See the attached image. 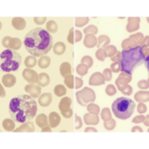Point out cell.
<instances>
[{
  "label": "cell",
  "instance_id": "8",
  "mask_svg": "<svg viewBox=\"0 0 149 149\" xmlns=\"http://www.w3.org/2000/svg\"><path fill=\"white\" fill-rule=\"evenodd\" d=\"M2 45L6 48H11L14 50H18L21 47V41L17 38L5 37L2 40Z\"/></svg>",
  "mask_w": 149,
  "mask_h": 149
},
{
  "label": "cell",
  "instance_id": "33",
  "mask_svg": "<svg viewBox=\"0 0 149 149\" xmlns=\"http://www.w3.org/2000/svg\"><path fill=\"white\" fill-rule=\"evenodd\" d=\"M58 30V25L55 21H49L47 23V31L49 33H56Z\"/></svg>",
  "mask_w": 149,
  "mask_h": 149
},
{
  "label": "cell",
  "instance_id": "24",
  "mask_svg": "<svg viewBox=\"0 0 149 149\" xmlns=\"http://www.w3.org/2000/svg\"><path fill=\"white\" fill-rule=\"evenodd\" d=\"M110 42L109 38L105 35H102L100 37H98V40L97 42V46L98 48H102V47H107L109 45V43Z\"/></svg>",
  "mask_w": 149,
  "mask_h": 149
},
{
  "label": "cell",
  "instance_id": "47",
  "mask_svg": "<svg viewBox=\"0 0 149 149\" xmlns=\"http://www.w3.org/2000/svg\"><path fill=\"white\" fill-rule=\"evenodd\" d=\"M103 74H104V79L107 81H110L111 80V71H110L109 69H105L104 71H103Z\"/></svg>",
  "mask_w": 149,
  "mask_h": 149
},
{
  "label": "cell",
  "instance_id": "27",
  "mask_svg": "<svg viewBox=\"0 0 149 149\" xmlns=\"http://www.w3.org/2000/svg\"><path fill=\"white\" fill-rule=\"evenodd\" d=\"M54 92L57 97H63V95H66L67 90L63 85H57L54 88Z\"/></svg>",
  "mask_w": 149,
  "mask_h": 149
},
{
  "label": "cell",
  "instance_id": "37",
  "mask_svg": "<svg viewBox=\"0 0 149 149\" xmlns=\"http://www.w3.org/2000/svg\"><path fill=\"white\" fill-rule=\"evenodd\" d=\"M102 117L104 121H107L111 119V114H110V110L109 109H103L102 111Z\"/></svg>",
  "mask_w": 149,
  "mask_h": 149
},
{
  "label": "cell",
  "instance_id": "62",
  "mask_svg": "<svg viewBox=\"0 0 149 149\" xmlns=\"http://www.w3.org/2000/svg\"><path fill=\"white\" fill-rule=\"evenodd\" d=\"M144 124H145V125H146V126H148V116H147V117H146V121H145V122H144Z\"/></svg>",
  "mask_w": 149,
  "mask_h": 149
},
{
  "label": "cell",
  "instance_id": "30",
  "mask_svg": "<svg viewBox=\"0 0 149 149\" xmlns=\"http://www.w3.org/2000/svg\"><path fill=\"white\" fill-rule=\"evenodd\" d=\"M25 66L27 67V68H32V67H34L36 64H37V60L35 59L34 56H29V57H26L25 59Z\"/></svg>",
  "mask_w": 149,
  "mask_h": 149
},
{
  "label": "cell",
  "instance_id": "17",
  "mask_svg": "<svg viewBox=\"0 0 149 149\" xmlns=\"http://www.w3.org/2000/svg\"><path fill=\"white\" fill-rule=\"evenodd\" d=\"M97 38L93 35H86L85 38V41H84V44L88 48H93V47L97 46Z\"/></svg>",
  "mask_w": 149,
  "mask_h": 149
},
{
  "label": "cell",
  "instance_id": "57",
  "mask_svg": "<svg viewBox=\"0 0 149 149\" xmlns=\"http://www.w3.org/2000/svg\"><path fill=\"white\" fill-rule=\"evenodd\" d=\"M132 132H136V131H139V132H142V128L141 127H139V126H134V127H132Z\"/></svg>",
  "mask_w": 149,
  "mask_h": 149
},
{
  "label": "cell",
  "instance_id": "58",
  "mask_svg": "<svg viewBox=\"0 0 149 149\" xmlns=\"http://www.w3.org/2000/svg\"><path fill=\"white\" fill-rule=\"evenodd\" d=\"M86 132H90V131H93V132H97V130L95 128H93V127H88V128H86Z\"/></svg>",
  "mask_w": 149,
  "mask_h": 149
},
{
  "label": "cell",
  "instance_id": "5",
  "mask_svg": "<svg viewBox=\"0 0 149 149\" xmlns=\"http://www.w3.org/2000/svg\"><path fill=\"white\" fill-rule=\"evenodd\" d=\"M1 59V70L4 72H14L17 71L22 63V58L19 53L10 49H6L0 55Z\"/></svg>",
  "mask_w": 149,
  "mask_h": 149
},
{
  "label": "cell",
  "instance_id": "42",
  "mask_svg": "<svg viewBox=\"0 0 149 149\" xmlns=\"http://www.w3.org/2000/svg\"><path fill=\"white\" fill-rule=\"evenodd\" d=\"M142 38H143L142 33H138V34H134V35L130 36V38H129V39L133 41L134 43H138V42H140V41L142 40Z\"/></svg>",
  "mask_w": 149,
  "mask_h": 149
},
{
  "label": "cell",
  "instance_id": "11",
  "mask_svg": "<svg viewBox=\"0 0 149 149\" xmlns=\"http://www.w3.org/2000/svg\"><path fill=\"white\" fill-rule=\"evenodd\" d=\"M25 91H26V92H27L32 97H39V95H40V93H41L40 86H36L35 84H30V85L26 86H25Z\"/></svg>",
  "mask_w": 149,
  "mask_h": 149
},
{
  "label": "cell",
  "instance_id": "28",
  "mask_svg": "<svg viewBox=\"0 0 149 149\" xmlns=\"http://www.w3.org/2000/svg\"><path fill=\"white\" fill-rule=\"evenodd\" d=\"M103 51H104V55H105V56H107V57H113L114 54H116V53H117L116 48H115L114 46H107V47H104Z\"/></svg>",
  "mask_w": 149,
  "mask_h": 149
},
{
  "label": "cell",
  "instance_id": "20",
  "mask_svg": "<svg viewBox=\"0 0 149 149\" xmlns=\"http://www.w3.org/2000/svg\"><path fill=\"white\" fill-rule=\"evenodd\" d=\"M2 126L6 131H12L15 127V121L12 118H5L2 122Z\"/></svg>",
  "mask_w": 149,
  "mask_h": 149
},
{
  "label": "cell",
  "instance_id": "32",
  "mask_svg": "<svg viewBox=\"0 0 149 149\" xmlns=\"http://www.w3.org/2000/svg\"><path fill=\"white\" fill-rule=\"evenodd\" d=\"M88 67L86 66V64H83L81 63V65H79L77 67V73H78L80 76H85L88 73Z\"/></svg>",
  "mask_w": 149,
  "mask_h": 149
},
{
  "label": "cell",
  "instance_id": "18",
  "mask_svg": "<svg viewBox=\"0 0 149 149\" xmlns=\"http://www.w3.org/2000/svg\"><path fill=\"white\" fill-rule=\"evenodd\" d=\"M34 130H35V129H34V124H33V122L28 121V122H25V123H23L22 126L18 127L16 130H13V131H15V132H22V131L32 132V131H34Z\"/></svg>",
  "mask_w": 149,
  "mask_h": 149
},
{
  "label": "cell",
  "instance_id": "10",
  "mask_svg": "<svg viewBox=\"0 0 149 149\" xmlns=\"http://www.w3.org/2000/svg\"><path fill=\"white\" fill-rule=\"evenodd\" d=\"M104 77L100 73H95L90 79V85L92 86H102L104 84Z\"/></svg>",
  "mask_w": 149,
  "mask_h": 149
},
{
  "label": "cell",
  "instance_id": "21",
  "mask_svg": "<svg viewBox=\"0 0 149 149\" xmlns=\"http://www.w3.org/2000/svg\"><path fill=\"white\" fill-rule=\"evenodd\" d=\"M53 50H54V53L56 55H63L65 51H66V46L63 42H58L53 46Z\"/></svg>",
  "mask_w": 149,
  "mask_h": 149
},
{
  "label": "cell",
  "instance_id": "14",
  "mask_svg": "<svg viewBox=\"0 0 149 149\" xmlns=\"http://www.w3.org/2000/svg\"><path fill=\"white\" fill-rule=\"evenodd\" d=\"M51 102H52V95L49 93H43L39 98V103L41 107H49V104Z\"/></svg>",
  "mask_w": 149,
  "mask_h": 149
},
{
  "label": "cell",
  "instance_id": "56",
  "mask_svg": "<svg viewBox=\"0 0 149 149\" xmlns=\"http://www.w3.org/2000/svg\"><path fill=\"white\" fill-rule=\"evenodd\" d=\"M81 33L80 31H76V40H74V42H79V41H81Z\"/></svg>",
  "mask_w": 149,
  "mask_h": 149
},
{
  "label": "cell",
  "instance_id": "9",
  "mask_svg": "<svg viewBox=\"0 0 149 149\" xmlns=\"http://www.w3.org/2000/svg\"><path fill=\"white\" fill-rule=\"evenodd\" d=\"M23 77L28 83H31V84H34V83H37L38 80H39V76L38 74L36 73L35 71L31 69H25L23 71Z\"/></svg>",
  "mask_w": 149,
  "mask_h": 149
},
{
  "label": "cell",
  "instance_id": "44",
  "mask_svg": "<svg viewBox=\"0 0 149 149\" xmlns=\"http://www.w3.org/2000/svg\"><path fill=\"white\" fill-rule=\"evenodd\" d=\"M110 71L114 72V73H118L120 71V64H119V62H113L111 66H110Z\"/></svg>",
  "mask_w": 149,
  "mask_h": 149
},
{
  "label": "cell",
  "instance_id": "34",
  "mask_svg": "<svg viewBox=\"0 0 149 149\" xmlns=\"http://www.w3.org/2000/svg\"><path fill=\"white\" fill-rule=\"evenodd\" d=\"M118 86V88H119V90L121 91V93H125V95H130V93H132V88L130 86H128L127 84L124 81V84L123 85H117Z\"/></svg>",
  "mask_w": 149,
  "mask_h": 149
},
{
  "label": "cell",
  "instance_id": "35",
  "mask_svg": "<svg viewBox=\"0 0 149 149\" xmlns=\"http://www.w3.org/2000/svg\"><path fill=\"white\" fill-rule=\"evenodd\" d=\"M74 76L73 74H69L68 77L65 78V84L69 88H74Z\"/></svg>",
  "mask_w": 149,
  "mask_h": 149
},
{
  "label": "cell",
  "instance_id": "48",
  "mask_svg": "<svg viewBox=\"0 0 149 149\" xmlns=\"http://www.w3.org/2000/svg\"><path fill=\"white\" fill-rule=\"evenodd\" d=\"M68 42L70 44H74V29H70L69 31V36H68Z\"/></svg>",
  "mask_w": 149,
  "mask_h": 149
},
{
  "label": "cell",
  "instance_id": "6",
  "mask_svg": "<svg viewBox=\"0 0 149 149\" xmlns=\"http://www.w3.org/2000/svg\"><path fill=\"white\" fill-rule=\"evenodd\" d=\"M77 100L78 102L83 107H86V103L93 102L95 100V93L92 88H85L83 91L77 93Z\"/></svg>",
  "mask_w": 149,
  "mask_h": 149
},
{
  "label": "cell",
  "instance_id": "38",
  "mask_svg": "<svg viewBox=\"0 0 149 149\" xmlns=\"http://www.w3.org/2000/svg\"><path fill=\"white\" fill-rule=\"evenodd\" d=\"M84 32H85L86 34H88V35L97 34V28L95 27V26H93V25H91V26H88V27H86Z\"/></svg>",
  "mask_w": 149,
  "mask_h": 149
},
{
  "label": "cell",
  "instance_id": "26",
  "mask_svg": "<svg viewBox=\"0 0 149 149\" xmlns=\"http://www.w3.org/2000/svg\"><path fill=\"white\" fill-rule=\"evenodd\" d=\"M36 123H37V125H38V126H40V127L46 126V125H47V123H48V118H47V116H46V115H45L44 113L39 114V115L37 116V118H36Z\"/></svg>",
  "mask_w": 149,
  "mask_h": 149
},
{
  "label": "cell",
  "instance_id": "1",
  "mask_svg": "<svg viewBox=\"0 0 149 149\" xmlns=\"http://www.w3.org/2000/svg\"><path fill=\"white\" fill-rule=\"evenodd\" d=\"M37 109V103L31 95H21L13 97L9 102V115L14 121L19 123L32 120Z\"/></svg>",
  "mask_w": 149,
  "mask_h": 149
},
{
  "label": "cell",
  "instance_id": "25",
  "mask_svg": "<svg viewBox=\"0 0 149 149\" xmlns=\"http://www.w3.org/2000/svg\"><path fill=\"white\" fill-rule=\"evenodd\" d=\"M50 63H51V59L47 56H43L38 62V65L41 69H47L50 66Z\"/></svg>",
  "mask_w": 149,
  "mask_h": 149
},
{
  "label": "cell",
  "instance_id": "54",
  "mask_svg": "<svg viewBox=\"0 0 149 149\" xmlns=\"http://www.w3.org/2000/svg\"><path fill=\"white\" fill-rule=\"evenodd\" d=\"M74 81H76V83H77V85H76V88H80L81 86H83V81L81 80L80 78H76L74 79Z\"/></svg>",
  "mask_w": 149,
  "mask_h": 149
},
{
  "label": "cell",
  "instance_id": "39",
  "mask_svg": "<svg viewBox=\"0 0 149 149\" xmlns=\"http://www.w3.org/2000/svg\"><path fill=\"white\" fill-rule=\"evenodd\" d=\"M88 22V18L85 17V18H76V26L77 27H81V26L86 25V23Z\"/></svg>",
  "mask_w": 149,
  "mask_h": 149
},
{
  "label": "cell",
  "instance_id": "4",
  "mask_svg": "<svg viewBox=\"0 0 149 149\" xmlns=\"http://www.w3.org/2000/svg\"><path fill=\"white\" fill-rule=\"evenodd\" d=\"M135 103L127 97H118L112 103V111L119 119H127L133 114Z\"/></svg>",
  "mask_w": 149,
  "mask_h": 149
},
{
  "label": "cell",
  "instance_id": "29",
  "mask_svg": "<svg viewBox=\"0 0 149 149\" xmlns=\"http://www.w3.org/2000/svg\"><path fill=\"white\" fill-rule=\"evenodd\" d=\"M135 100L137 102H148V92H139L135 95Z\"/></svg>",
  "mask_w": 149,
  "mask_h": 149
},
{
  "label": "cell",
  "instance_id": "19",
  "mask_svg": "<svg viewBox=\"0 0 149 149\" xmlns=\"http://www.w3.org/2000/svg\"><path fill=\"white\" fill-rule=\"evenodd\" d=\"M60 72H61V74L64 78L68 77L69 74H71V72H72L71 65L69 63H67V62H65V63L62 64L61 67H60Z\"/></svg>",
  "mask_w": 149,
  "mask_h": 149
},
{
  "label": "cell",
  "instance_id": "7",
  "mask_svg": "<svg viewBox=\"0 0 149 149\" xmlns=\"http://www.w3.org/2000/svg\"><path fill=\"white\" fill-rule=\"evenodd\" d=\"M72 100L70 97H64L59 103V109H61V112L64 117L70 118L73 115V110L71 109Z\"/></svg>",
  "mask_w": 149,
  "mask_h": 149
},
{
  "label": "cell",
  "instance_id": "46",
  "mask_svg": "<svg viewBox=\"0 0 149 149\" xmlns=\"http://www.w3.org/2000/svg\"><path fill=\"white\" fill-rule=\"evenodd\" d=\"M137 86H138L139 88H141V90H146V88H148V81L147 80L140 81L137 84Z\"/></svg>",
  "mask_w": 149,
  "mask_h": 149
},
{
  "label": "cell",
  "instance_id": "43",
  "mask_svg": "<svg viewBox=\"0 0 149 149\" xmlns=\"http://www.w3.org/2000/svg\"><path fill=\"white\" fill-rule=\"evenodd\" d=\"M105 93H107V95H113L116 93V88H114V86L109 85L107 86V88H105Z\"/></svg>",
  "mask_w": 149,
  "mask_h": 149
},
{
  "label": "cell",
  "instance_id": "15",
  "mask_svg": "<svg viewBox=\"0 0 149 149\" xmlns=\"http://www.w3.org/2000/svg\"><path fill=\"white\" fill-rule=\"evenodd\" d=\"M2 83L3 85L7 86V88H11L15 85L16 83V78L13 76V74H5V76L2 78Z\"/></svg>",
  "mask_w": 149,
  "mask_h": 149
},
{
  "label": "cell",
  "instance_id": "60",
  "mask_svg": "<svg viewBox=\"0 0 149 149\" xmlns=\"http://www.w3.org/2000/svg\"><path fill=\"white\" fill-rule=\"evenodd\" d=\"M1 97H5V92H4V88L1 86Z\"/></svg>",
  "mask_w": 149,
  "mask_h": 149
},
{
  "label": "cell",
  "instance_id": "13",
  "mask_svg": "<svg viewBox=\"0 0 149 149\" xmlns=\"http://www.w3.org/2000/svg\"><path fill=\"white\" fill-rule=\"evenodd\" d=\"M139 23H140V19L139 18H129L126 30L128 31V32H132V31L137 30L139 28Z\"/></svg>",
  "mask_w": 149,
  "mask_h": 149
},
{
  "label": "cell",
  "instance_id": "2",
  "mask_svg": "<svg viewBox=\"0 0 149 149\" xmlns=\"http://www.w3.org/2000/svg\"><path fill=\"white\" fill-rule=\"evenodd\" d=\"M53 37L47 30L35 28L31 30L24 39L26 50L34 57H43L53 48Z\"/></svg>",
  "mask_w": 149,
  "mask_h": 149
},
{
  "label": "cell",
  "instance_id": "12",
  "mask_svg": "<svg viewBox=\"0 0 149 149\" xmlns=\"http://www.w3.org/2000/svg\"><path fill=\"white\" fill-rule=\"evenodd\" d=\"M60 122H61V117H60V115L57 113V112H51L49 115V124L50 126L52 127V128H55V127H57L58 125L60 124Z\"/></svg>",
  "mask_w": 149,
  "mask_h": 149
},
{
  "label": "cell",
  "instance_id": "59",
  "mask_svg": "<svg viewBox=\"0 0 149 149\" xmlns=\"http://www.w3.org/2000/svg\"><path fill=\"white\" fill-rule=\"evenodd\" d=\"M45 131H52L51 130V126H47V127H42V132H45Z\"/></svg>",
  "mask_w": 149,
  "mask_h": 149
},
{
  "label": "cell",
  "instance_id": "51",
  "mask_svg": "<svg viewBox=\"0 0 149 149\" xmlns=\"http://www.w3.org/2000/svg\"><path fill=\"white\" fill-rule=\"evenodd\" d=\"M46 17H43V18H39V17H35L34 18V22L36 24H38V25H41V24L45 23L46 22Z\"/></svg>",
  "mask_w": 149,
  "mask_h": 149
},
{
  "label": "cell",
  "instance_id": "40",
  "mask_svg": "<svg viewBox=\"0 0 149 149\" xmlns=\"http://www.w3.org/2000/svg\"><path fill=\"white\" fill-rule=\"evenodd\" d=\"M81 63L86 64V66H88V68H91V67L93 66V61L92 57L85 56V57H83V59H81Z\"/></svg>",
  "mask_w": 149,
  "mask_h": 149
},
{
  "label": "cell",
  "instance_id": "3",
  "mask_svg": "<svg viewBox=\"0 0 149 149\" xmlns=\"http://www.w3.org/2000/svg\"><path fill=\"white\" fill-rule=\"evenodd\" d=\"M144 62H145L146 67L148 68V60L144 57L142 47L136 46L132 49L123 50L121 52V58L119 60L120 70L123 73L131 74L132 72L137 67L141 66Z\"/></svg>",
  "mask_w": 149,
  "mask_h": 149
},
{
  "label": "cell",
  "instance_id": "45",
  "mask_svg": "<svg viewBox=\"0 0 149 149\" xmlns=\"http://www.w3.org/2000/svg\"><path fill=\"white\" fill-rule=\"evenodd\" d=\"M95 56H97V58L100 61L103 62L105 59V55H104V51H103V49H98L97 53H95Z\"/></svg>",
  "mask_w": 149,
  "mask_h": 149
},
{
  "label": "cell",
  "instance_id": "31",
  "mask_svg": "<svg viewBox=\"0 0 149 149\" xmlns=\"http://www.w3.org/2000/svg\"><path fill=\"white\" fill-rule=\"evenodd\" d=\"M121 46L123 48V50H128V49H132V48L136 47V43H134L133 41L130 39H126L122 42Z\"/></svg>",
  "mask_w": 149,
  "mask_h": 149
},
{
  "label": "cell",
  "instance_id": "36",
  "mask_svg": "<svg viewBox=\"0 0 149 149\" xmlns=\"http://www.w3.org/2000/svg\"><path fill=\"white\" fill-rule=\"evenodd\" d=\"M86 109H88V110L92 114H97L98 111H100V107H98L97 104H93V103L86 105Z\"/></svg>",
  "mask_w": 149,
  "mask_h": 149
},
{
  "label": "cell",
  "instance_id": "16",
  "mask_svg": "<svg viewBox=\"0 0 149 149\" xmlns=\"http://www.w3.org/2000/svg\"><path fill=\"white\" fill-rule=\"evenodd\" d=\"M12 25H13V27L15 28L16 30H23L26 26V22L23 18L16 17V18H13V20H12Z\"/></svg>",
  "mask_w": 149,
  "mask_h": 149
},
{
  "label": "cell",
  "instance_id": "52",
  "mask_svg": "<svg viewBox=\"0 0 149 149\" xmlns=\"http://www.w3.org/2000/svg\"><path fill=\"white\" fill-rule=\"evenodd\" d=\"M144 120V116L143 115H139V116H136L133 118V120L132 122H134V123H140V122H142Z\"/></svg>",
  "mask_w": 149,
  "mask_h": 149
},
{
  "label": "cell",
  "instance_id": "55",
  "mask_svg": "<svg viewBox=\"0 0 149 149\" xmlns=\"http://www.w3.org/2000/svg\"><path fill=\"white\" fill-rule=\"evenodd\" d=\"M120 58H121V53H116V56L111 57V60H112V62H119Z\"/></svg>",
  "mask_w": 149,
  "mask_h": 149
},
{
  "label": "cell",
  "instance_id": "50",
  "mask_svg": "<svg viewBox=\"0 0 149 149\" xmlns=\"http://www.w3.org/2000/svg\"><path fill=\"white\" fill-rule=\"evenodd\" d=\"M120 78H123V79H125L126 80V83H128V81H130L132 80V77H131V74H126V73H122L120 74Z\"/></svg>",
  "mask_w": 149,
  "mask_h": 149
},
{
  "label": "cell",
  "instance_id": "41",
  "mask_svg": "<svg viewBox=\"0 0 149 149\" xmlns=\"http://www.w3.org/2000/svg\"><path fill=\"white\" fill-rule=\"evenodd\" d=\"M115 125H116V123H115V121L112 120V119H109V121L104 122V127L107 130H112L115 127Z\"/></svg>",
  "mask_w": 149,
  "mask_h": 149
},
{
  "label": "cell",
  "instance_id": "22",
  "mask_svg": "<svg viewBox=\"0 0 149 149\" xmlns=\"http://www.w3.org/2000/svg\"><path fill=\"white\" fill-rule=\"evenodd\" d=\"M98 116L97 114H86L85 115V122L86 124H97L98 123Z\"/></svg>",
  "mask_w": 149,
  "mask_h": 149
},
{
  "label": "cell",
  "instance_id": "53",
  "mask_svg": "<svg viewBox=\"0 0 149 149\" xmlns=\"http://www.w3.org/2000/svg\"><path fill=\"white\" fill-rule=\"evenodd\" d=\"M76 121H77V124H76V129L81 128V124H83V122H81V117H80V116H78V115H77V116H76Z\"/></svg>",
  "mask_w": 149,
  "mask_h": 149
},
{
  "label": "cell",
  "instance_id": "23",
  "mask_svg": "<svg viewBox=\"0 0 149 149\" xmlns=\"http://www.w3.org/2000/svg\"><path fill=\"white\" fill-rule=\"evenodd\" d=\"M38 83L41 86H46L49 85L50 83V78L49 76L46 73H42L39 74V80H38Z\"/></svg>",
  "mask_w": 149,
  "mask_h": 149
},
{
  "label": "cell",
  "instance_id": "49",
  "mask_svg": "<svg viewBox=\"0 0 149 149\" xmlns=\"http://www.w3.org/2000/svg\"><path fill=\"white\" fill-rule=\"evenodd\" d=\"M146 110H147L146 105H144L143 103H139L138 107H137V111L139 113H144V112H146Z\"/></svg>",
  "mask_w": 149,
  "mask_h": 149
},
{
  "label": "cell",
  "instance_id": "61",
  "mask_svg": "<svg viewBox=\"0 0 149 149\" xmlns=\"http://www.w3.org/2000/svg\"><path fill=\"white\" fill-rule=\"evenodd\" d=\"M147 41H148V37H146L143 41V45H146V46H147Z\"/></svg>",
  "mask_w": 149,
  "mask_h": 149
}]
</instances>
